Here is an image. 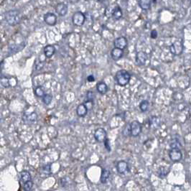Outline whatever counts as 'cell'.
<instances>
[{
	"label": "cell",
	"instance_id": "cell-35",
	"mask_svg": "<svg viewBox=\"0 0 191 191\" xmlns=\"http://www.w3.org/2000/svg\"><path fill=\"white\" fill-rule=\"evenodd\" d=\"M1 83L4 87L9 86V80H8V79H7V78H3V79H1Z\"/></svg>",
	"mask_w": 191,
	"mask_h": 191
},
{
	"label": "cell",
	"instance_id": "cell-2",
	"mask_svg": "<svg viewBox=\"0 0 191 191\" xmlns=\"http://www.w3.org/2000/svg\"><path fill=\"white\" fill-rule=\"evenodd\" d=\"M5 18L8 24L11 26H14L17 25L20 21V12L17 10H10L6 13Z\"/></svg>",
	"mask_w": 191,
	"mask_h": 191
},
{
	"label": "cell",
	"instance_id": "cell-37",
	"mask_svg": "<svg viewBox=\"0 0 191 191\" xmlns=\"http://www.w3.org/2000/svg\"><path fill=\"white\" fill-rule=\"evenodd\" d=\"M49 191H50V190H49Z\"/></svg>",
	"mask_w": 191,
	"mask_h": 191
},
{
	"label": "cell",
	"instance_id": "cell-1",
	"mask_svg": "<svg viewBox=\"0 0 191 191\" xmlns=\"http://www.w3.org/2000/svg\"><path fill=\"white\" fill-rule=\"evenodd\" d=\"M131 79V75L127 70H120L116 72L115 75V80L117 84L120 86H125L130 83Z\"/></svg>",
	"mask_w": 191,
	"mask_h": 191
},
{
	"label": "cell",
	"instance_id": "cell-22",
	"mask_svg": "<svg viewBox=\"0 0 191 191\" xmlns=\"http://www.w3.org/2000/svg\"><path fill=\"white\" fill-rule=\"evenodd\" d=\"M170 146L171 149H180V150L181 147H182L180 142H179L178 140H177V139H172V140L170 141Z\"/></svg>",
	"mask_w": 191,
	"mask_h": 191
},
{
	"label": "cell",
	"instance_id": "cell-21",
	"mask_svg": "<svg viewBox=\"0 0 191 191\" xmlns=\"http://www.w3.org/2000/svg\"><path fill=\"white\" fill-rule=\"evenodd\" d=\"M21 180L24 183L31 180V175L28 171L24 170L21 172Z\"/></svg>",
	"mask_w": 191,
	"mask_h": 191
},
{
	"label": "cell",
	"instance_id": "cell-5",
	"mask_svg": "<svg viewBox=\"0 0 191 191\" xmlns=\"http://www.w3.org/2000/svg\"><path fill=\"white\" fill-rule=\"evenodd\" d=\"M142 124L138 121H133L130 124V131H131V136L136 137L140 135L142 132Z\"/></svg>",
	"mask_w": 191,
	"mask_h": 191
},
{
	"label": "cell",
	"instance_id": "cell-33",
	"mask_svg": "<svg viewBox=\"0 0 191 191\" xmlns=\"http://www.w3.org/2000/svg\"><path fill=\"white\" fill-rule=\"evenodd\" d=\"M104 146H105V148L106 149L107 151L108 152H110L111 151V146H110V144H109V140L108 138H106V140H104Z\"/></svg>",
	"mask_w": 191,
	"mask_h": 191
},
{
	"label": "cell",
	"instance_id": "cell-30",
	"mask_svg": "<svg viewBox=\"0 0 191 191\" xmlns=\"http://www.w3.org/2000/svg\"><path fill=\"white\" fill-rule=\"evenodd\" d=\"M114 7H108L106 9L105 11V15L107 17H112V13H113Z\"/></svg>",
	"mask_w": 191,
	"mask_h": 191
},
{
	"label": "cell",
	"instance_id": "cell-17",
	"mask_svg": "<svg viewBox=\"0 0 191 191\" xmlns=\"http://www.w3.org/2000/svg\"><path fill=\"white\" fill-rule=\"evenodd\" d=\"M55 53V48L53 45H47L44 48V53L45 57L51 58Z\"/></svg>",
	"mask_w": 191,
	"mask_h": 191
},
{
	"label": "cell",
	"instance_id": "cell-29",
	"mask_svg": "<svg viewBox=\"0 0 191 191\" xmlns=\"http://www.w3.org/2000/svg\"><path fill=\"white\" fill-rule=\"evenodd\" d=\"M83 104L85 105V106L86 107V109L88 110H91L93 109V105H94V103L93 101H85L83 103Z\"/></svg>",
	"mask_w": 191,
	"mask_h": 191
},
{
	"label": "cell",
	"instance_id": "cell-20",
	"mask_svg": "<svg viewBox=\"0 0 191 191\" xmlns=\"http://www.w3.org/2000/svg\"><path fill=\"white\" fill-rule=\"evenodd\" d=\"M38 119V116H37L36 113L35 112H33L30 114L26 115L23 117V119H24L25 122H30V123H32V122H35V121Z\"/></svg>",
	"mask_w": 191,
	"mask_h": 191
},
{
	"label": "cell",
	"instance_id": "cell-19",
	"mask_svg": "<svg viewBox=\"0 0 191 191\" xmlns=\"http://www.w3.org/2000/svg\"><path fill=\"white\" fill-rule=\"evenodd\" d=\"M110 176V172L106 169H102L101 174V179L100 181L101 183L104 184L107 182L109 177Z\"/></svg>",
	"mask_w": 191,
	"mask_h": 191
},
{
	"label": "cell",
	"instance_id": "cell-12",
	"mask_svg": "<svg viewBox=\"0 0 191 191\" xmlns=\"http://www.w3.org/2000/svg\"><path fill=\"white\" fill-rule=\"evenodd\" d=\"M116 169L118 172L121 175L126 174L129 171V165L127 162L124 160H121L118 162L116 165Z\"/></svg>",
	"mask_w": 191,
	"mask_h": 191
},
{
	"label": "cell",
	"instance_id": "cell-23",
	"mask_svg": "<svg viewBox=\"0 0 191 191\" xmlns=\"http://www.w3.org/2000/svg\"><path fill=\"white\" fill-rule=\"evenodd\" d=\"M149 105H150V103L147 100H143L140 104V109L141 111L145 112L148 110Z\"/></svg>",
	"mask_w": 191,
	"mask_h": 191
},
{
	"label": "cell",
	"instance_id": "cell-9",
	"mask_svg": "<svg viewBox=\"0 0 191 191\" xmlns=\"http://www.w3.org/2000/svg\"><path fill=\"white\" fill-rule=\"evenodd\" d=\"M148 58V55L144 51H140L136 55V64L139 66H142L146 63Z\"/></svg>",
	"mask_w": 191,
	"mask_h": 191
},
{
	"label": "cell",
	"instance_id": "cell-31",
	"mask_svg": "<svg viewBox=\"0 0 191 191\" xmlns=\"http://www.w3.org/2000/svg\"><path fill=\"white\" fill-rule=\"evenodd\" d=\"M86 97H87V99H88V101H94L95 94H94V93H93V92L90 91V90L87 92Z\"/></svg>",
	"mask_w": 191,
	"mask_h": 191
},
{
	"label": "cell",
	"instance_id": "cell-28",
	"mask_svg": "<svg viewBox=\"0 0 191 191\" xmlns=\"http://www.w3.org/2000/svg\"><path fill=\"white\" fill-rule=\"evenodd\" d=\"M122 134L124 137H129V136L131 135V131H130V124H127L126 125V127L124 128L123 132H122Z\"/></svg>",
	"mask_w": 191,
	"mask_h": 191
},
{
	"label": "cell",
	"instance_id": "cell-27",
	"mask_svg": "<svg viewBox=\"0 0 191 191\" xmlns=\"http://www.w3.org/2000/svg\"><path fill=\"white\" fill-rule=\"evenodd\" d=\"M35 95L37 96L38 97H43V96L45 95V92L44 90L43 89L42 87H37L35 90Z\"/></svg>",
	"mask_w": 191,
	"mask_h": 191
},
{
	"label": "cell",
	"instance_id": "cell-13",
	"mask_svg": "<svg viewBox=\"0 0 191 191\" xmlns=\"http://www.w3.org/2000/svg\"><path fill=\"white\" fill-rule=\"evenodd\" d=\"M124 54L123 50L118 49V48H114L112 49L111 52V58L115 61H117L121 58H122Z\"/></svg>",
	"mask_w": 191,
	"mask_h": 191
},
{
	"label": "cell",
	"instance_id": "cell-8",
	"mask_svg": "<svg viewBox=\"0 0 191 191\" xmlns=\"http://www.w3.org/2000/svg\"><path fill=\"white\" fill-rule=\"evenodd\" d=\"M127 44H128V42H127V38L125 37H119V38H116L114 41L115 48H118V49L121 50H124L127 48Z\"/></svg>",
	"mask_w": 191,
	"mask_h": 191
},
{
	"label": "cell",
	"instance_id": "cell-10",
	"mask_svg": "<svg viewBox=\"0 0 191 191\" xmlns=\"http://www.w3.org/2000/svg\"><path fill=\"white\" fill-rule=\"evenodd\" d=\"M44 21L50 26H54L57 22V16L54 13L48 12L44 15Z\"/></svg>",
	"mask_w": 191,
	"mask_h": 191
},
{
	"label": "cell",
	"instance_id": "cell-26",
	"mask_svg": "<svg viewBox=\"0 0 191 191\" xmlns=\"http://www.w3.org/2000/svg\"><path fill=\"white\" fill-rule=\"evenodd\" d=\"M33 182L30 180L28 181V182H25L24 185H23V189H24L25 191H31L32 189H33Z\"/></svg>",
	"mask_w": 191,
	"mask_h": 191
},
{
	"label": "cell",
	"instance_id": "cell-25",
	"mask_svg": "<svg viewBox=\"0 0 191 191\" xmlns=\"http://www.w3.org/2000/svg\"><path fill=\"white\" fill-rule=\"evenodd\" d=\"M53 100V96L50 94H45L43 97V101L45 105H49Z\"/></svg>",
	"mask_w": 191,
	"mask_h": 191
},
{
	"label": "cell",
	"instance_id": "cell-14",
	"mask_svg": "<svg viewBox=\"0 0 191 191\" xmlns=\"http://www.w3.org/2000/svg\"><path fill=\"white\" fill-rule=\"evenodd\" d=\"M152 3V0H140V1H138L139 7L143 10L150 9Z\"/></svg>",
	"mask_w": 191,
	"mask_h": 191
},
{
	"label": "cell",
	"instance_id": "cell-11",
	"mask_svg": "<svg viewBox=\"0 0 191 191\" xmlns=\"http://www.w3.org/2000/svg\"><path fill=\"white\" fill-rule=\"evenodd\" d=\"M68 5L65 3L60 2L57 4L56 6H55V12L58 14H59L60 16H65L66 15L67 13H68Z\"/></svg>",
	"mask_w": 191,
	"mask_h": 191
},
{
	"label": "cell",
	"instance_id": "cell-4",
	"mask_svg": "<svg viewBox=\"0 0 191 191\" xmlns=\"http://www.w3.org/2000/svg\"><path fill=\"white\" fill-rule=\"evenodd\" d=\"M85 21V16L81 12L78 11L73 14L72 17V22L76 26H82Z\"/></svg>",
	"mask_w": 191,
	"mask_h": 191
},
{
	"label": "cell",
	"instance_id": "cell-7",
	"mask_svg": "<svg viewBox=\"0 0 191 191\" xmlns=\"http://www.w3.org/2000/svg\"><path fill=\"white\" fill-rule=\"evenodd\" d=\"M95 140L98 142H103L107 138V134L103 128H98L94 132Z\"/></svg>",
	"mask_w": 191,
	"mask_h": 191
},
{
	"label": "cell",
	"instance_id": "cell-3",
	"mask_svg": "<svg viewBox=\"0 0 191 191\" xmlns=\"http://www.w3.org/2000/svg\"><path fill=\"white\" fill-rule=\"evenodd\" d=\"M170 51L172 55H180L183 51V43L182 40H175L170 46Z\"/></svg>",
	"mask_w": 191,
	"mask_h": 191
},
{
	"label": "cell",
	"instance_id": "cell-6",
	"mask_svg": "<svg viewBox=\"0 0 191 191\" xmlns=\"http://www.w3.org/2000/svg\"><path fill=\"white\" fill-rule=\"evenodd\" d=\"M169 157L172 162H179L182 157V153L180 149H171Z\"/></svg>",
	"mask_w": 191,
	"mask_h": 191
},
{
	"label": "cell",
	"instance_id": "cell-32",
	"mask_svg": "<svg viewBox=\"0 0 191 191\" xmlns=\"http://www.w3.org/2000/svg\"><path fill=\"white\" fill-rule=\"evenodd\" d=\"M50 165H47L44 166V167H43V172H44L45 174H50V172H51V170H50Z\"/></svg>",
	"mask_w": 191,
	"mask_h": 191
},
{
	"label": "cell",
	"instance_id": "cell-16",
	"mask_svg": "<svg viewBox=\"0 0 191 191\" xmlns=\"http://www.w3.org/2000/svg\"><path fill=\"white\" fill-rule=\"evenodd\" d=\"M87 113H88V109H87L86 107L85 106L83 103H81V104L78 106L76 109V114L78 116L84 117L87 114Z\"/></svg>",
	"mask_w": 191,
	"mask_h": 191
},
{
	"label": "cell",
	"instance_id": "cell-34",
	"mask_svg": "<svg viewBox=\"0 0 191 191\" xmlns=\"http://www.w3.org/2000/svg\"><path fill=\"white\" fill-rule=\"evenodd\" d=\"M157 35H158V33H157V31L156 30H152V31H151V38H152V39H156V38H157Z\"/></svg>",
	"mask_w": 191,
	"mask_h": 191
},
{
	"label": "cell",
	"instance_id": "cell-36",
	"mask_svg": "<svg viewBox=\"0 0 191 191\" xmlns=\"http://www.w3.org/2000/svg\"><path fill=\"white\" fill-rule=\"evenodd\" d=\"M87 80L88 82H93L95 80V78L93 75H90L89 76L87 77Z\"/></svg>",
	"mask_w": 191,
	"mask_h": 191
},
{
	"label": "cell",
	"instance_id": "cell-24",
	"mask_svg": "<svg viewBox=\"0 0 191 191\" xmlns=\"http://www.w3.org/2000/svg\"><path fill=\"white\" fill-rule=\"evenodd\" d=\"M168 172H169V170L166 169V167H161L158 172L159 177H161V178H163V177H165V176L168 174Z\"/></svg>",
	"mask_w": 191,
	"mask_h": 191
},
{
	"label": "cell",
	"instance_id": "cell-18",
	"mask_svg": "<svg viewBox=\"0 0 191 191\" xmlns=\"http://www.w3.org/2000/svg\"><path fill=\"white\" fill-rule=\"evenodd\" d=\"M96 89L101 94H105L108 90V86L104 82H98L96 84Z\"/></svg>",
	"mask_w": 191,
	"mask_h": 191
},
{
	"label": "cell",
	"instance_id": "cell-15",
	"mask_svg": "<svg viewBox=\"0 0 191 191\" xmlns=\"http://www.w3.org/2000/svg\"><path fill=\"white\" fill-rule=\"evenodd\" d=\"M122 10L120 8L119 6H116L114 7L113 13H112V17L115 20H119L122 17Z\"/></svg>",
	"mask_w": 191,
	"mask_h": 191
}]
</instances>
